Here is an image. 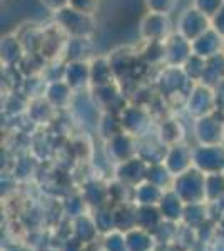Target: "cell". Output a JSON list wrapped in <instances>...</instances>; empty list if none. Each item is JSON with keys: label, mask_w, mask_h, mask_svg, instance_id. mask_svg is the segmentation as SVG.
I'll list each match as a JSON object with an SVG mask.
<instances>
[{"label": "cell", "mask_w": 224, "mask_h": 251, "mask_svg": "<svg viewBox=\"0 0 224 251\" xmlns=\"http://www.w3.org/2000/svg\"><path fill=\"white\" fill-rule=\"evenodd\" d=\"M42 2H46L49 7H59V5H62L66 0H42Z\"/></svg>", "instance_id": "5b68a950"}, {"label": "cell", "mask_w": 224, "mask_h": 251, "mask_svg": "<svg viewBox=\"0 0 224 251\" xmlns=\"http://www.w3.org/2000/svg\"><path fill=\"white\" fill-rule=\"evenodd\" d=\"M196 40L198 42L194 44V47H196L198 55H201V57L214 55L216 50L219 49V39L216 37L214 34H211V32H204V34H202V39L199 37Z\"/></svg>", "instance_id": "6da1fadb"}, {"label": "cell", "mask_w": 224, "mask_h": 251, "mask_svg": "<svg viewBox=\"0 0 224 251\" xmlns=\"http://www.w3.org/2000/svg\"><path fill=\"white\" fill-rule=\"evenodd\" d=\"M198 5L201 7L202 14L214 15L223 7V0H198Z\"/></svg>", "instance_id": "3957f363"}, {"label": "cell", "mask_w": 224, "mask_h": 251, "mask_svg": "<svg viewBox=\"0 0 224 251\" xmlns=\"http://www.w3.org/2000/svg\"><path fill=\"white\" fill-rule=\"evenodd\" d=\"M85 66L82 64H75V66H71L69 69V82L71 86H79V84L85 82V77H87V71L84 69Z\"/></svg>", "instance_id": "7a4b0ae2"}, {"label": "cell", "mask_w": 224, "mask_h": 251, "mask_svg": "<svg viewBox=\"0 0 224 251\" xmlns=\"http://www.w3.org/2000/svg\"><path fill=\"white\" fill-rule=\"evenodd\" d=\"M214 25H216V30L224 34V5L218 10V14H216Z\"/></svg>", "instance_id": "277c9868"}]
</instances>
